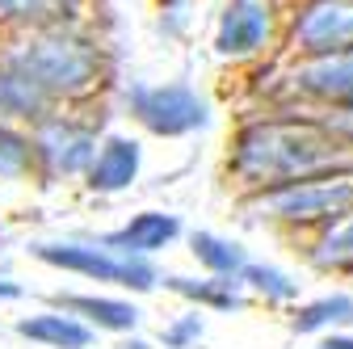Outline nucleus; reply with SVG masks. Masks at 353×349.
I'll list each match as a JSON object with an SVG mask.
<instances>
[{"mask_svg": "<svg viewBox=\"0 0 353 349\" xmlns=\"http://www.w3.org/2000/svg\"><path fill=\"white\" fill-rule=\"evenodd\" d=\"M122 349H152V345H143V341H126Z\"/></svg>", "mask_w": 353, "mask_h": 349, "instance_id": "b1692460", "label": "nucleus"}, {"mask_svg": "<svg viewBox=\"0 0 353 349\" xmlns=\"http://www.w3.org/2000/svg\"><path fill=\"white\" fill-rule=\"evenodd\" d=\"M320 349H353V337H345V332H332Z\"/></svg>", "mask_w": 353, "mask_h": 349, "instance_id": "4be33fe9", "label": "nucleus"}, {"mask_svg": "<svg viewBox=\"0 0 353 349\" xmlns=\"http://www.w3.org/2000/svg\"><path fill=\"white\" fill-rule=\"evenodd\" d=\"M130 110L135 118L156 130V135H190V130L206 126V101L198 97V89H190L185 80H172V84H139L130 89Z\"/></svg>", "mask_w": 353, "mask_h": 349, "instance_id": "39448f33", "label": "nucleus"}, {"mask_svg": "<svg viewBox=\"0 0 353 349\" xmlns=\"http://www.w3.org/2000/svg\"><path fill=\"white\" fill-rule=\"evenodd\" d=\"M63 312L84 316L88 324H97L105 332H130L139 324V308L135 303H122V299H97V295H63Z\"/></svg>", "mask_w": 353, "mask_h": 349, "instance_id": "ddd939ff", "label": "nucleus"}, {"mask_svg": "<svg viewBox=\"0 0 353 349\" xmlns=\"http://www.w3.org/2000/svg\"><path fill=\"white\" fill-rule=\"evenodd\" d=\"M21 295V286L17 282H9V278H0V299H17Z\"/></svg>", "mask_w": 353, "mask_h": 349, "instance_id": "5701e85b", "label": "nucleus"}, {"mask_svg": "<svg viewBox=\"0 0 353 349\" xmlns=\"http://www.w3.org/2000/svg\"><path fill=\"white\" fill-rule=\"evenodd\" d=\"M336 324H353V295H324L294 312V332H324Z\"/></svg>", "mask_w": 353, "mask_h": 349, "instance_id": "dca6fc26", "label": "nucleus"}, {"mask_svg": "<svg viewBox=\"0 0 353 349\" xmlns=\"http://www.w3.org/2000/svg\"><path fill=\"white\" fill-rule=\"evenodd\" d=\"M47 93L38 89L30 76H21L17 68H0V110L5 114H21V118H42L47 114Z\"/></svg>", "mask_w": 353, "mask_h": 349, "instance_id": "2eb2a0df", "label": "nucleus"}, {"mask_svg": "<svg viewBox=\"0 0 353 349\" xmlns=\"http://www.w3.org/2000/svg\"><path fill=\"white\" fill-rule=\"evenodd\" d=\"M34 257L59 266L68 274H84L97 282H118L130 290H152L156 286V270L148 266V257H126L114 248H97V244H34Z\"/></svg>", "mask_w": 353, "mask_h": 349, "instance_id": "20e7f679", "label": "nucleus"}, {"mask_svg": "<svg viewBox=\"0 0 353 349\" xmlns=\"http://www.w3.org/2000/svg\"><path fill=\"white\" fill-rule=\"evenodd\" d=\"M30 160H34L30 139H21V135H13V130L0 126V177H21V172L30 168Z\"/></svg>", "mask_w": 353, "mask_h": 349, "instance_id": "aec40b11", "label": "nucleus"}, {"mask_svg": "<svg viewBox=\"0 0 353 349\" xmlns=\"http://www.w3.org/2000/svg\"><path fill=\"white\" fill-rule=\"evenodd\" d=\"M72 0H0V21H13V26H63L72 13Z\"/></svg>", "mask_w": 353, "mask_h": 349, "instance_id": "a211bd4d", "label": "nucleus"}, {"mask_svg": "<svg viewBox=\"0 0 353 349\" xmlns=\"http://www.w3.org/2000/svg\"><path fill=\"white\" fill-rule=\"evenodd\" d=\"M194 257L214 274V278H240V270L248 266V252L236 244V240H223L214 232H194Z\"/></svg>", "mask_w": 353, "mask_h": 349, "instance_id": "4468645a", "label": "nucleus"}, {"mask_svg": "<svg viewBox=\"0 0 353 349\" xmlns=\"http://www.w3.org/2000/svg\"><path fill=\"white\" fill-rule=\"evenodd\" d=\"M240 282L252 286L256 295H265L270 303H290L299 295V282L290 274H282L278 266H256V261H248V266L240 270Z\"/></svg>", "mask_w": 353, "mask_h": 349, "instance_id": "6ab92c4d", "label": "nucleus"}, {"mask_svg": "<svg viewBox=\"0 0 353 349\" xmlns=\"http://www.w3.org/2000/svg\"><path fill=\"white\" fill-rule=\"evenodd\" d=\"M139 160H143V152H139L135 139L114 135V139L101 143L93 168H88V186L101 190V194H118V190H126L130 181L139 177Z\"/></svg>", "mask_w": 353, "mask_h": 349, "instance_id": "9b49d317", "label": "nucleus"}, {"mask_svg": "<svg viewBox=\"0 0 353 349\" xmlns=\"http://www.w3.org/2000/svg\"><path fill=\"white\" fill-rule=\"evenodd\" d=\"M5 68H17L21 76H30L47 97H63V93H84L97 80L101 51L76 30L42 26L5 55Z\"/></svg>", "mask_w": 353, "mask_h": 349, "instance_id": "f03ea898", "label": "nucleus"}, {"mask_svg": "<svg viewBox=\"0 0 353 349\" xmlns=\"http://www.w3.org/2000/svg\"><path fill=\"white\" fill-rule=\"evenodd\" d=\"M294 47L307 59L353 51V0H307L294 17Z\"/></svg>", "mask_w": 353, "mask_h": 349, "instance_id": "423d86ee", "label": "nucleus"}, {"mask_svg": "<svg viewBox=\"0 0 353 349\" xmlns=\"http://www.w3.org/2000/svg\"><path fill=\"white\" fill-rule=\"evenodd\" d=\"M34 152L47 160L51 172L72 177V172H80V168H93V160H97V139H93V130L55 118V122H42L38 139H34Z\"/></svg>", "mask_w": 353, "mask_h": 349, "instance_id": "6e6552de", "label": "nucleus"}, {"mask_svg": "<svg viewBox=\"0 0 353 349\" xmlns=\"http://www.w3.org/2000/svg\"><path fill=\"white\" fill-rule=\"evenodd\" d=\"M176 236H181V223H176V215L143 210V215H135V219H130L126 228L110 232V236H105V248L126 252V257H152V252L168 248Z\"/></svg>", "mask_w": 353, "mask_h": 349, "instance_id": "9d476101", "label": "nucleus"}, {"mask_svg": "<svg viewBox=\"0 0 353 349\" xmlns=\"http://www.w3.org/2000/svg\"><path fill=\"white\" fill-rule=\"evenodd\" d=\"M274 34V5L270 0H232L219 17L214 51L228 59H248L256 55Z\"/></svg>", "mask_w": 353, "mask_h": 349, "instance_id": "0eeeda50", "label": "nucleus"}, {"mask_svg": "<svg viewBox=\"0 0 353 349\" xmlns=\"http://www.w3.org/2000/svg\"><path fill=\"white\" fill-rule=\"evenodd\" d=\"M261 210L282 223H320L332 228L353 210V177H324V181H299L282 190H265Z\"/></svg>", "mask_w": 353, "mask_h": 349, "instance_id": "7ed1b4c3", "label": "nucleus"}, {"mask_svg": "<svg viewBox=\"0 0 353 349\" xmlns=\"http://www.w3.org/2000/svg\"><path fill=\"white\" fill-rule=\"evenodd\" d=\"M164 282H168V290L185 295L194 303H206V308H214V312H236V308H244V299L236 295V282L232 278H202V282H194V278H164Z\"/></svg>", "mask_w": 353, "mask_h": 349, "instance_id": "f3484780", "label": "nucleus"}, {"mask_svg": "<svg viewBox=\"0 0 353 349\" xmlns=\"http://www.w3.org/2000/svg\"><path fill=\"white\" fill-rule=\"evenodd\" d=\"M294 89L324 106H353V51L307 59L294 72Z\"/></svg>", "mask_w": 353, "mask_h": 349, "instance_id": "1a4fd4ad", "label": "nucleus"}, {"mask_svg": "<svg viewBox=\"0 0 353 349\" xmlns=\"http://www.w3.org/2000/svg\"><path fill=\"white\" fill-rule=\"evenodd\" d=\"M232 168L256 190H282L299 181L353 177V152L324 122H252L236 139Z\"/></svg>", "mask_w": 353, "mask_h": 349, "instance_id": "f257e3e1", "label": "nucleus"}, {"mask_svg": "<svg viewBox=\"0 0 353 349\" xmlns=\"http://www.w3.org/2000/svg\"><path fill=\"white\" fill-rule=\"evenodd\" d=\"M21 337L38 341V345H55V349H88L93 345V328L76 316H59V312H42V316H30L17 324Z\"/></svg>", "mask_w": 353, "mask_h": 349, "instance_id": "f8f14e48", "label": "nucleus"}, {"mask_svg": "<svg viewBox=\"0 0 353 349\" xmlns=\"http://www.w3.org/2000/svg\"><path fill=\"white\" fill-rule=\"evenodd\" d=\"M198 337H202V320H198V316H181L172 328H164V345H168V349H185V345L198 341Z\"/></svg>", "mask_w": 353, "mask_h": 349, "instance_id": "412c9836", "label": "nucleus"}]
</instances>
